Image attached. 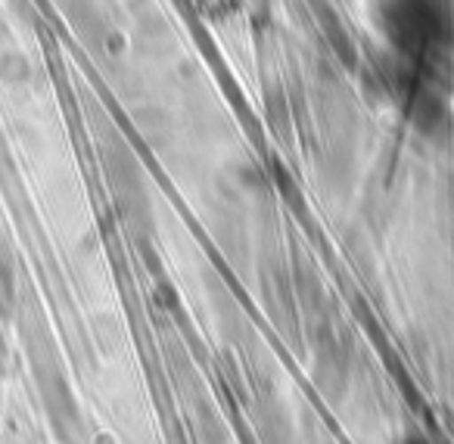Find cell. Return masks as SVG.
Listing matches in <instances>:
<instances>
[{
	"mask_svg": "<svg viewBox=\"0 0 454 444\" xmlns=\"http://www.w3.org/2000/svg\"><path fill=\"white\" fill-rule=\"evenodd\" d=\"M386 35L404 63L442 66L454 51V13L448 0H389Z\"/></svg>",
	"mask_w": 454,
	"mask_h": 444,
	"instance_id": "1",
	"label": "cell"
}]
</instances>
